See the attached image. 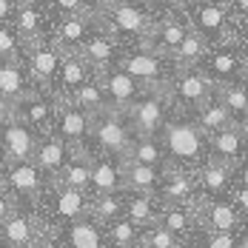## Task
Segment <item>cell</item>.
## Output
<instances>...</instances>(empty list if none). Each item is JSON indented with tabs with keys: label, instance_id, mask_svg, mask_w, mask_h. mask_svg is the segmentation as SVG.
Returning <instances> with one entry per match:
<instances>
[{
	"label": "cell",
	"instance_id": "1",
	"mask_svg": "<svg viewBox=\"0 0 248 248\" xmlns=\"http://www.w3.org/2000/svg\"><path fill=\"white\" fill-rule=\"evenodd\" d=\"M157 137H160V143H163V151H166L169 166L197 171L200 166L208 160V137L202 134V128L194 123L191 114L174 111L171 117L166 120V125L160 128Z\"/></svg>",
	"mask_w": 248,
	"mask_h": 248
},
{
	"label": "cell",
	"instance_id": "2",
	"mask_svg": "<svg viewBox=\"0 0 248 248\" xmlns=\"http://www.w3.org/2000/svg\"><path fill=\"white\" fill-rule=\"evenodd\" d=\"M89 208H92V194L69 188V186H60L57 180H49V186L43 188V194L34 205V211L54 228H63V225L86 217Z\"/></svg>",
	"mask_w": 248,
	"mask_h": 248
},
{
	"label": "cell",
	"instance_id": "3",
	"mask_svg": "<svg viewBox=\"0 0 248 248\" xmlns=\"http://www.w3.org/2000/svg\"><path fill=\"white\" fill-rule=\"evenodd\" d=\"M97 26L100 31H106L108 37H114L120 46H143L146 43V37H149L151 31V17L143 12V9H137L134 3H117V6H111V9H103L97 12Z\"/></svg>",
	"mask_w": 248,
	"mask_h": 248
},
{
	"label": "cell",
	"instance_id": "4",
	"mask_svg": "<svg viewBox=\"0 0 248 248\" xmlns=\"http://www.w3.org/2000/svg\"><path fill=\"white\" fill-rule=\"evenodd\" d=\"M117 66L125 75L134 77L146 92H166L171 86V77L177 75V66L169 57H163L151 49H143V46L125 49L117 60Z\"/></svg>",
	"mask_w": 248,
	"mask_h": 248
},
{
	"label": "cell",
	"instance_id": "5",
	"mask_svg": "<svg viewBox=\"0 0 248 248\" xmlns=\"http://www.w3.org/2000/svg\"><path fill=\"white\" fill-rule=\"evenodd\" d=\"M134 140V131L125 120V111L103 108L92 117V137H89V154H111L123 160L128 146Z\"/></svg>",
	"mask_w": 248,
	"mask_h": 248
},
{
	"label": "cell",
	"instance_id": "6",
	"mask_svg": "<svg viewBox=\"0 0 248 248\" xmlns=\"http://www.w3.org/2000/svg\"><path fill=\"white\" fill-rule=\"evenodd\" d=\"M174 114L169 89L166 92H143L125 111V120L131 125L134 137H157L166 120Z\"/></svg>",
	"mask_w": 248,
	"mask_h": 248
},
{
	"label": "cell",
	"instance_id": "7",
	"mask_svg": "<svg viewBox=\"0 0 248 248\" xmlns=\"http://www.w3.org/2000/svg\"><path fill=\"white\" fill-rule=\"evenodd\" d=\"M171 108L180 114H194L200 106H205L214 97V83L202 75L200 69H177L169 86Z\"/></svg>",
	"mask_w": 248,
	"mask_h": 248
},
{
	"label": "cell",
	"instance_id": "8",
	"mask_svg": "<svg viewBox=\"0 0 248 248\" xmlns=\"http://www.w3.org/2000/svg\"><path fill=\"white\" fill-rule=\"evenodd\" d=\"M0 169H3V188L15 197V202L20 208H34L43 188L49 186L46 174L31 160L29 163H0Z\"/></svg>",
	"mask_w": 248,
	"mask_h": 248
},
{
	"label": "cell",
	"instance_id": "9",
	"mask_svg": "<svg viewBox=\"0 0 248 248\" xmlns=\"http://www.w3.org/2000/svg\"><path fill=\"white\" fill-rule=\"evenodd\" d=\"M188 15V26L202 34L208 43H231V26H228V9L214 0H191L180 6Z\"/></svg>",
	"mask_w": 248,
	"mask_h": 248
},
{
	"label": "cell",
	"instance_id": "10",
	"mask_svg": "<svg viewBox=\"0 0 248 248\" xmlns=\"http://www.w3.org/2000/svg\"><path fill=\"white\" fill-rule=\"evenodd\" d=\"M51 134H57L66 146L75 151L89 154V137H92V114H86L83 108H77L72 100H57V114Z\"/></svg>",
	"mask_w": 248,
	"mask_h": 248
},
{
	"label": "cell",
	"instance_id": "11",
	"mask_svg": "<svg viewBox=\"0 0 248 248\" xmlns=\"http://www.w3.org/2000/svg\"><path fill=\"white\" fill-rule=\"evenodd\" d=\"M46 220L34 208H15L0 223V248H31L43 234Z\"/></svg>",
	"mask_w": 248,
	"mask_h": 248
},
{
	"label": "cell",
	"instance_id": "12",
	"mask_svg": "<svg viewBox=\"0 0 248 248\" xmlns=\"http://www.w3.org/2000/svg\"><path fill=\"white\" fill-rule=\"evenodd\" d=\"M57 23V17L51 15L49 0H20L17 12H15V31L23 37V43L34 40H51V29Z\"/></svg>",
	"mask_w": 248,
	"mask_h": 248
},
{
	"label": "cell",
	"instance_id": "13",
	"mask_svg": "<svg viewBox=\"0 0 248 248\" xmlns=\"http://www.w3.org/2000/svg\"><path fill=\"white\" fill-rule=\"evenodd\" d=\"M200 231H243V214L228 197H202L194 202Z\"/></svg>",
	"mask_w": 248,
	"mask_h": 248
},
{
	"label": "cell",
	"instance_id": "14",
	"mask_svg": "<svg viewBox=\"0 0 248 248\" xmlns=\"http://www.w3.org/2000/svg\"><path fill=\"white\" fill-rule=\"evenodd\" d=\"M54 114H57V97L51 92H46V89H34L20 103H15V117L29 125L34 134H40V137L51 134Z\"/></svg>",
	"mask_w": 248,
	"mask_h": 248
},
{
	"label": "cell",
	"instance_id": "15",
	"mask_svg": "<svg viewBox=\"0 0 248 248\" xmlns=\"http://www.w3.org/2000/svg\"><path fill=\"white\" fill-rule=\"evenodd\" d=\"M60 60H63V51L57 49L51 40L26 43L23 63H26V69H29V75H31V80H34L37 89L51 92V83H54L57 69H60Z\"/></svg>",
	"mask_w": 248,
	"mask_h": 248
},
{
	"label": "cell",
	"instance_id": "16",
	"mask_svg": "<svg viewBox=\"0 0 248 248\" xmlns=\"http://www.w3.org/2000/svg\"><path fill=\"white\" fill-rule=\"evenodd\" d=\"M157 200L163 205H194L200 200L194 171L177 169V166H166L163 169V180H160V188H157Z\"/></svg>",
	"mask_w": 248,
	"mask_h": 248
},
{
	"label": "cell",
	"instance_id": "17",
	"mask_svg": "<svg viewBox=\"0 0 248 248\" xmlns=\"http://www.w3.org/2000/svg\"><path fill=\"white\" fill-rule=\"evenodd\" d=\"M97 12H86V15H75V17H60L54 29H51V43L63 54L69 51H80L83 43L97 31Z\"/></svg>",
	"mask_w": 248,
	"mask_h": 248
},
{
	"label": "cell",
	"instance_id": "18",
	"mask_svg": "<svg viewBox=\"0 0 248 248\" xmlns=\"http://www.w3.org/2000/svg\"><path fill=\"white\" fill-rule=\"evenodd\" d=\"M97 80H100V86H103V94H106L108 108H117V111H128V106L146 92L134 77L125 75L120 66H111L106 72H97Z\"/></svg>",
	"mask_w": 248,
	"mask_h": 248
},
{
	"label": "cell",
	"instance_id": "19",
	"mask_svg": "<svg viewBox=\"0 0 248 248\" xmlns=\"http://www.w3.org/2000/svg\"><path fill=\"white\" fill-rule=\"evenodd\" d=\"M40 134H34L26 123L12 117V123L0 131V163H29Z\"/></svg>",
	"mask_w": 248,
	"mask_h": 248
},
{
	"label": "cell",
	"instance_id": "20",
	"mask_svg": "<svg viewBox=\"0 0 248 248\" xmlns=\"http://www.w3.org/2000/svg\"><path fill=\"white\" fill-rule=\"evenodd\" d=\"M94 75H97V72H94L77 51H69V54H63V60H60L57 77H54V83H51V94L57 100H69L86 80H92Z\"/></svg>",
	"mask_w": 248,
	"mask_h": 248
},
{
	"label": "cell",
	"instance_id": "21",
	"mask_svg": "<svg viewBox=\"0 0 248 248\" xmlns=\"http://www.w3.org/2000/svg\"><path fill=\"white\" fill-rule=\"evenodd\" d=\"M75 154L72 146H66L57 134H43L34 146L31 163L46 174V180H57V174L63 171V166L69 163V157Z\"/></svg>",
	"mask_w": 248,
	"mask_h": 248
},
{
	"label": "cell",
	"instance_id": "22",
	"mask_svg": "<svg viewBox=\"0 0 248 248\" xmlns=\"http://www.w3.org/2000/svg\"><path fill=\"white\" fill-rule=\"evenodd\" d=\"M208 157L220 160V163H228V166H243V160L248 157V140L243 137L240 125H228L223 131L211 134L208 137Z\"/></svg>",
	"mask_w": 248,
	"mask_h": 248
},
{
	"label": "cell",
	"instance_id": "23",
	"mask_svg": "<svg viewBox=\"0 0 248 248\" xmlns=\"http://www.w3.org/2000/svg\"><path fill=\"white\" fill-rule=\"evenodd\" d=\"M123 191V160L111 154H92V186L89 194H114Z\"/></svg>",
	"mask_w": 248,
	"mask_h": 248
},
{
	"label": "cell",
	"instance_id": "24",
	"mask_svg": "<svg viewBox=\"0 0 248 248\" xmlns=\"http://www.w3.org/2000/svg\"><path fill=\"white\" fill-rule=\"evenodd\" d=\"M194 177H197V188L202 197H228V191L234 186V166L208 157L194 171Z\"/></svg>",
	"mask_w": 248,
	"mask_h": 248
},
{
	"label": "cell",
	"instance_id": "25",
	"mask_svg": "<svg viewBox=\"0 0 248 248\" xmlns=\"http://www.w3.org/2000/svg\"><path fill=\"white\" fill-rule=\"evenodd\" d=\"M123 46L114 40V37H108L106 31H94L86 43H83V49L77 51L94 72H106V69H111V66H117V60H120V54H123Z\"/></svg>",
	"mask_w": 248,
	"mask_h": 248
},
{
	"label": "cell",
	"instance_id": "26",
	"mask_svg": "<svg viewBox=\"0 0 248 248\" xmlns=\"http://www.w3.org/2000/svg\"><path fill=\"white\" fill-rule=\"evenodd\" d=\"M237 54L231 43H223L220 49L208 51L205 60L200 63V72L208 77L214 86H223V83H234L240 77V69H237Z\"/></svg>",
	"mask_w": 248,
	"mask_h": 248
},
{
	"label": "cell",
	"instance_id": "27",
	"mask_svg": "<svg viewBox=\"0 0 248 248\" xmlns=\"http://www.w3.org/2000/svg\"><path fill=\"white\" fill-rule=\"evenodd\" d=\"M37 86L29 75L26 63H0V100L15 106L26 94H31Z\"/></svg>",
	"mask_w": 248,
	"mask_h": 248
},
{
	"label": "cell",
	"instance_id": "28",
	"mask_svg": "<svg viewBox=\"0 0 248 248\" xmlns=\"http://www.w3.org/2000/svg\"><path fill=\"white\" fill-rule=\"evenodd\" d=\"M60 234H63V243L69 248H108V243H106V228L92 214H86V217H80L75 223L63 225Z\"/></svg>",
	"mask_w": 248,
	"mask_h": 248
},
{
	"label": "cell",
	"instance_id": "29",
	"mask_svg": "<svg viewBox=\"0 0 248 248\" xmlns=\"http://www.w3.org/2000/svg\"><path fill=\"white\" fill-rule=\"evenodd\" d=\"M157 225H163L166 231H171L174 237L183 240L186 246L194 243V237H197V231H200L194 205H163Z\"/></svg>",
	"mask_w": 248,
	"mask_h": 248
},
{
	"label": "cell",
	"instance_id": "30",
	"mask_svg": "<svg viewBox=\"0 0 248 248\" xmlns=\"http://www.w3.org/2000/svg\"><path fill=\"white\" fill-rule=\"evenodd\" d=\"M160 208L163 202L157 194H140V191H123V217L131 220L140 228H149L160 220Z\"/></svg>",
	"mask_w": 248,
	"mask_h": 248
},
{
	"label": "cell",
	"instance_id": "31",
	"mask_svg": "<svg viewBox=\"0 0 248 248\" xmlns=\"http://www.w3.org/2000/svg\"><path fill=\"white\" fill-rule=\"evenodd\" d=\"M163 169L160 166H143V163H125L123 160V191L157 194L160 180H163Z\"/></svg>",
	"mask_w": 248,
	"mask_h": 248
},
{
	"label": "cell",
	"instance_id": "32",
	"mask_svg": "<svg viewBox=\"0 0 248 248\" xmlns=\"http://www.w3.org/2000/svg\"><path fill=\"white\" fill-rule=\"evenodd\" d=\"M208 51H211V43L202 34H197L194 29H188V34L183 37V43L174 49L171 63L177 69H200V63L205 60Z\"/></svg>",
	"mask_w": 248,
	"mask_h": 248
},
{
	"label": "cell",
	"instance_id": "33",
	"mask_svg": "<svg viewBox=\"0 0 248 248\" xmlns=\"http://www.w3.org/2000/svg\"><path fill=\"white\" fill-rule=\"evenodd\" d=\"M57 183L89 194V186H92V154L75 151V154L69 157V163L63 166V171L57 174Z\"/></svg>",
	"mask_w": 248,
	"mask_h": 248
},
{
	"label": "cell",
	"instance_id": "34",
	"mask_svg": "<svg viewBox=\"0 0 248 248\" xmlns=\"http://www.w3.org/2000/svg\"><path fill=\"white\" fill-rule=\"evenodd\" d=\"M191 117H194V123L202 128L205 137H211V134H217V131H223V128H228V125L237 123V120L231 117V111H228L217 97H211L205 106H200Z\"/></svg>",
	"mask_w": 248,
	"mask_h": 248
},
{
	"label": "cell",
	"instance_id": "35",
	"mask_svg": "<svg viewBox=\"0 0 248 248\" xmlns=\"http://www.w3.org/2000/svg\"><path fill=\"white\" fill-rule=\"evenodd\" d=\"M123 160L125 163H143V166H160V169L169 166L160 137H134Z\"/></svg>",
	"mask_w": 248,
	"mask_h": 248
},
{
	"label": "cell",
	"instance_id": "36",
	"mask_svg": "<svg viewBox=\"0 0 248 248\" xmlns=\"http://www.w3.org/2000/svg\"><path fill=\"white\" fill-rule=\"evenodd\" d=\"M214 97L220 100L228 111H231V117H234V120H240L243 114H248V86L243 83V80L214 86Z\"/></svg>",
	"mask_w": 248,
	"mask_h": 248
},
{
	"label": "cell",
	"instance_id": "37",
	"mask_svg": "<svg viewBox=\"0 0 248 248\" xmlns=\"http://www.w3.org/2000/svg\"><path fill=\"white\" fill-rule=\"evenodd\" d=\"M106 228V243L108 248H140V237H143V228L134 225L131 220H114V223L103 225Z\"/></svg>",
	"mask_w": 248,
	"mask_h": 248
},
{
	"label": "cell",
	"instance_id": "38",
	"mask_svg": "<svg viewBox=\"0 0 248 248\" xmlns=\"http://www.w3.org/2000/svg\"><path fill=\"white\" fill-rule=\"evenodd\" d=\"M72 103H75L77 108H83L86 114H100L103 108H108V103H106V94H103V86H100V80H97V75L92 77V80H86L80 89H77L75 94H72Z\"/></svg>",
	"mask_w": 248,
	"mask_h": 248
},
{
	"label": "cell",
	"instance_id": "39",
	"mask_svg": "<svg viewBox=\"0 0 248 248\" xmlns=\"http://www.w3.org/2000/svg\"><path fill=\"white\" fill-rule=\"evenodd\" d=\"M89 214H92L100 225H108V223H114V220H120V217H123V191H114V194H94Z\"/></svg>",
	"mask_w": 248,
	"mask_h": 248
},
{
	"label": "cell",
	"instance_id": "40",
	"mask_svg": "<svg viewBox=\"0 0 248 248\" xmlns=\"http://www.w3.org/2000/svg\"><path fill=\"white\" fill-rule=\"evenodd\" d=\"M26 43L12 23H0V63H23Z\"/></svg>",
	"mask_w": 248,
	"mask_h": 248
},
{
	"label": "cell",
	"instance_id": "41",
	"mask_svg": "<svg viewBox=\"0 0 248 248\" xmlns=\"http://www.w3.org/2000/svg\"><path fill=\"white\" fill-rule=\"evenodd\" d=\"M243 231H197L194 248H240Z\"/></svg>",
	"mask_w": 248,
	"mask_h": 248
},
{
	"label": "cell",
	"instance_id": "42",
	"mask_svg": "<svg viewBox=\"0 0 248 248\" xmlns=\"http://www.w3.org/2000/svg\"><path fill=\"white\" fill-rule=\"evenodd\" d=\"M140 248H186L183 240H177L171 231H166L163 225H149L143 228V237H140Z\"/></svg>",
	"mask_w": 248,
	"mask_h": 248
},
{
	"label": "cell",
	"instance_id": "43",
	"mask_svg": "<svg viewBox=\"0 0 248 248\" xmlns=\"http://www.w3.org/2000/svg\"><path fill=\"white\" fill-rule=\"evenodd\" d=\"M49 9L57 20H60V17H75V15L94 12L89 0H49Z\"/></svg>",
	"mask_w": 248,
	"mask_h": 248
},
{
	"label": "cell",
	"instance_id": "44",
	"mask_svg": "<svg viewBox=\"0 0 248 248\" xmlns=\"http://www.w3.org/2000/svg\"><path fill=\"white\" fill-rule=\"evenodd\" d=\"M128 3H134L137 9H143L151 20H154V17H160V15H166L169 9L177 6V0H128Z\"/></svg>",
	"mask_w": 248,
	"mask_h": 248
},
{
	"label": "cell",
	"instance_id": "45",
	"mask_svg": "<svg viewBox=\"0 0 248 248\" xmlns=\"http://www.w3.org/2000/svg\"><path fill=\"white\" fill-rule=\"evenodd\" d=\"M31 248H69V246L63 243V234H60V228H54V225L46 223L43 234L37 237V243H34Z\"/></svg>",
	"mask_w": 248,
	"mask_h": 248
},
{
	"label": "cell",
	"instance_id": "46",
	"mask_svg": "<svg viewBox=\"0 0 248 248\" xmlns=\"http://www.w3.org/2000/svg\"><path fill=\"white\" fill-rule=\"evenodd\" d=\"M228 200L237 205V211H240V214H243V220H246V217H248V180H246V183H240V186H231Z\"/></svg>",
	"mask_w": 248,
	"mask_h": 248
},
{
	"label": "cell",
	"instance_id": "47",
	"mask_svg": "<svg viewBox=\"0 0 248 248\" xmlns=\"http://www.w3.org/2000/svg\"><path fill=\"white\" fill-rule=\"evenodd\" d=\"M15 208H17L15 197H12V194H9V191H6V188L0 186V223H3V220H6V217H9V214L15 211Z\"/></svg>",
	"mask_w": 248,
	"mask_h": 248
},
{
	"label": "cell",
	"instance_id": "48",
	"mask_svg": "<svg viewBox=\"0 0 248 248\" xmlns=\"http://www.w3.org/2000/svg\"><path fill=\"white\" fill-rule=\"evenodd\" d=\"M20 0H0V23H12Z\"/></svg>",
	"mask_w": 248,
	"mask_h": 248
},
{
	"label": "cell",
	"instance_id": "49",
	"mask_svg": "<svg viewBox=\"0 0 248 248\" xmlns=\"http://www.w3.org/2000/svg\"><path fill=\"white\" fill-rule=\"evenodd\" d=\"M12 117H15V106H9V103L0 100V131L12 123Z\"/></svg>",
	"mask_w": 248,
	"mask_h": 248
},
{
	"label": "cell",
	"instance_id": "50",
	"mask_svg": "<svg viewBox=\"0 0 248 248\" xmlns=\"http://www.w3.org/2000/svg\"><path fill=\"white\" fill-rule=\"evenodd\" d=\"M237 69H240V77L248 83V51H240L237 54Z\"/></svg>",
	"mask_w": 248,
	"mask_h": 248
},
{
	"label": "cell",
	"instance_id": "51",
	"mask_svg": "<svg viewBox=\"0 0 248 248\" xmlns=\"http://www.w3.org/2000/svg\"><path fill=\"white\" fill-rule=\"evenodd\" d=\"M89 3H92L94 12H103V9H111V6H117V3H123V0H89Z\"/></svg>",
	"mask_w": 248,
	"mask_h": 248
},
{
	"label": "cell",
	"instance_id": "52",
	"mask_svg": "<svg viewBox=\"0 0 248 248\" xmlns=\"http://www.w3.org/2000/svg\"><path fill=\"white\" fill-rule=\"evenodd\" d=\"M231 6H234V12H237L243 20H248V0H231Z\"/></svg>",
	"mask_w": 248,
	"mask_h": 248
},
{
	"label": "cell",
	"instance_id": "53",
	"mask_svg": "<svg viewBox=\"0 0 248 248\" xmlns=\"http://www.w3.org/2000/svg\"><path fill=\"white\" fill-rule=\"evenodd\" d=\"M237 125H240V131H243V137L248 140V114H243V117L237 120Z\"/></svg>",
	"mask_w": 248,
	"mask_h": 248
},
{
	"label": "cell",
	"instance_id": "54",
	"mask_svg": "<svg viewBox=\"0 0 248 248\" xmlns=\"http://www.w3.org/2000/svg\"><path fill=\"white\" fill-rule=\"evenodd\" d=\"M240 43H243V49L248 51V31H246V34H243V40H240Z\"/></svg>",
	"mask_w": 248,
	"mask_h": 248
},
{
	"label": "cell",
	"instance_id": "55",
	"mask_svg": "<svg viewBox=\"0 0 248 248\" xmlns=\"http://www.w3.org/2000/svg\"><path fill=\"white\" fill-rule=\"evenodd\" d=\"M214 3H220V6H228V3H231V0H214Z\"/></svg>",
	"mask_w": 248,
	"mask_h": 248
},
{
	"label": "cell",
	"instance_id": "56",
	"mask_svg": "<svg viewBox=\"0 0 248 248\" xmlns=\"http://www.w3.org/2000/svg\"><path fill=\"white\" fill-rule=\"evenodd\" d=\"M186 3H191V0H177V6H186Z\"/></svg>",
	"mask_w": 248,
	"mask_h": 248
},
{
	"label": "cell",
	"instance_id": "57",
	"mask_svg": "<svg viewBox=\"0 0 248 248\" xmlns=\"http://www.w3.org/2000/svg\"><path fill=\"white\" fill-rule=\"evenodd\" d=\"M0 186H3V169H0Z\"/></svg>",
	"mask_w": 248,
	"mask_h": 248
},
{
	"label": "cell",
	"instance_id": "58",
	"mask_svg": "<svg viewBox=\"0 0 248 248\" xmlns=\"http://www.w3.org/2000/svg\"><path fill=\"white\" fill-rule=\"evenodd\" d=\"M243 225H246V234H248V217H246V223H243Z\"/></svg>",
	"mask_w": 248,
	"mask_h": 248
},
{
	"label": "cell",
	"instance_id": "59",
	"mask_svg": "<svg viewBox=\"0 0 248 248\" xmlns=\"http://www.w3.org/2000/svg\"><path fill=\"white\" fill-rule=\"evenodd\" d=\"M186 248H194V246H186Z\"/></svg>",
	"mask_w": 248,
	"mask_h": 248
}]
</instances>
